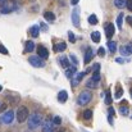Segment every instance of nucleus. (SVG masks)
Here are the masks:
<instances>
[{
    "label": "nucleus",
    "mask_w": 132,
    "mask_h": 132,
    "mask_svg": "<svg viewBox=\"0 0 132 132\" xmlns=\"http://www.w3.org/2000/svg\"><path fill=\"white\" fill-rule=\"evenodd\" d=\"M0 53H1V54H4V55H8V54H9L8 49H6L3 44H0Z\"/></svg>",
    "instance_id": "32"
},
{
    "label": "nucleus",
    "mask_w": 132,
    "mask_h": 132,
    "mask_svg": "<svg viewBox=\"0 0 132 132\" xmlns=\"http://www.w3.org/2000/svg\"><path fill=\"white\" fill-rule=\"evenodd\" d=\"M108 112H109V114H110V116H114V109H113V108H109V109H108Z\"/></svg>",
    "instance_id": "40"
},
{
    "label": "nucleus",
    "mask_w": 132,
    "mask_h": 132,
    "mask_svg": "<svg viewBox=\"0 0 132 132\" xmlns=\"http://www.w3.org/2000/svg\"><path fill=\"white\" fill-rule=\"evenodd\" d=\"M37 53H39V58H41V59H47V56H49V50L45 46H39Z\"/></svg>",
    "instance_id": "10"
},
{
    "label": "nucleus",
    "mask_w": 132,
    "mask_h": 132,
    "mask_svg": "<svg viewBox=\"0 0 132 132\" xmlns=\"http://www.w3.org/2000/svg\"><path fill=\"white\" fill-rule=\"evenodd\" d=\"M126 1H127V0H114V5H116L117 8L122 9V8L126 6Z\"/></svg>",
    "instance_id": "22"
},
{
    "label": "nucleus",
    "mask_w": 132,
    "mask_h": 132,
    "mask_svg": "<svg viewBox=\"0 0 132 132\" xmlns=\"http://www.w3.org/2000/svg\"><path fill=\"white\" fill-rule=\"evenodd\" d=\"M108 49L112 51V53H116V50H117V44L114 43V41H108Z\"/></svg>",
    "instance_id": "25"
},
{
    "label": "nucleus",
    "mask_w": 132,
    "mask_h": 132,
    "mask_svg": "<svg viewBox=\"0 0 132 132\" xmlns=\"http://www.w3.org/2000/svg\"><path fill=\"white\" fill-rule=\"evenodd\" d=\"M91 80H92L94 82H97V84H99V81L101 80L100 72H94V73H92V76H91Z\"/></svg>",
    "instance_id": "24"
},
{
    "label": "nucleus",
    "mask_w": 132,
    "mask_h": 132,
    "mask_svg": "<svg viewBox=\"0 0 132 132\" xmlns=\"http://www.w3.org/2000/svg\"><path fill=\"white\" fill-rule=\"evenodd\" d=\"M65 49H67V44L63 43V41L59 43V44H56V46H55V50H56V51H64Z\"/></svg>",
    "instance_id": "23"
},
{
    "label": "nucleus",
    "mask_w": 132,
    "mask_h": 132,
    "mask_svg": "<svg viewBox=\"0 0 132 132\" xmlns=\"http://www.w3.org/2000/svg\"><path fill=\"white\" fill-rule=\"evenodd\" d=\"M40 125H41V116L39 113L31 114L30 119H28V128L30 130H36Z\"/></svg>",
    "instance_id": "2"
},
{
    "label": "nucleus",
    "mask_w": 132,
    "mask_h": 132,
    "mask_svg": "<svg viewBox=\"0 0 132 132\" xmlns=\"http://www.w3.org/2000/svg\"><path fill=\"white\" fill-rule=\"evenodd\" d=\"M84 76H85V72H76V73L73 75V77L71 78L72 86H77V85L81 82V80L84 78Z\"/></svg>",
    "instance_id": "6"
},
{
    "label": "nucleus",
    "mask_w": 132,
    "mask_h": 132,
    "mask_svg": "<svg viewBox=\"0 0 132 132\" xmlns=\"http://www.w3.org/2000/svg\"><path fill=\"white\" fill-rule=\"evenodd\" d=\"M28 32H30V35H31L32 37H37L39 34H40V28H39V26H32Z\"/></svg>",
    "instance_id": "15"
},
{
    "label": "nucleus",
    "mask_w": 132,
    "mask_h": 132,
    "mask_svg": "<svg viewBox=\"0 0 132 132\" xmlns=\"http://www.w3.org/2000/svg\"><path fill=\"white\" fill-rule=\"evenodd\" d=\"M105 104H106V105H110V104H112V95H110V91H106V94H105Z\"/></svg>",
    "instance_id": "30"
},
{
    "label": "nucleus",
    "mask_w": 132,
    "mask_h": 132,
    "mask_svg": "<svg viewBox=\"0 0 132 132\" xmlns=\"http://www.w3.org/2000/svg\"><path fill=\"white\" fill-rule=\"evenodd\" d=\"M131 21H132V18H131V17H127V22H128V23H130V22H131Z\"/></svg>",
    "instance_id": "46"
},
{
    "label": "nucleus",
    "mask_w": 132,
    "mask_h": 132,
    "mask_svg": "<svg viewBox=\"0 0 132 132\" xmlns=\"http://www.w3.org/2000/svg\"><path fill=\"white\" fill-rule=\"evenodd\" d=\"M53 130V122L50 119H47L46 122L44 123V127H43V131L44 132H50Z\"/></svg>",
    "instance_id": "18"
},
{
    "label": "nucleus",
    "mask_w": 132,
    "mask_h": 132,
    "mask_svg": "<svg viewBox=\"0 0 132 132\" xmlns=\"http://www.w3.org/2000/svg\"><path fill=\"white\" fill-rule=\"evenodd\" d=\"M58 62H59V63H60V65H62V67H64V68H68V67H69V60H68L64 55H62V56L58 59Z\"/></svg>",
    "instance_id": "17"
},
{
    "label": "nucleus",
    "mask_w": 132,
    "mask_h": 132,
    "mask_svg": "<svg viewBox=\"0 0 132 132\" xmlns=\"http://www.w3.org/2000/svg\"><path fill=\"white\" fill-rule=\"evenodd\" d=\"M119 53H121L122 55H126V56L131 55V54H132V45L131 44H127V45H125V46H121Z\"/></svg>",
    "instance_id": "9"
},
{
    "label": "nucleus",
    "mask_w": 132,
    "mask_h": 132,
    "mask_svg": "<svg viewBox=\"0 0 132 132\" xmlns=\"http://www.w3.org/2000/svg\"><path fill=\"white\" fill-rule=\"evenodd\" d=\"M5 1H6V0H0V6H1V5H3V4H4Z\"/></svg>",
    "instance_id": "45"
},
{
    "label": "nucleus",
    "mask_w": 132,
    "mask_h": 132,
    "mask_svg": "<svg viewBox=\"0 0 132 132\" xmlns=\"http://www.w3.org/2000/svg\"><path fill=\"white\" fill-rule=\"evenodd\" d=\"M71 60H72V63H73V67H77V65H78V59H77L73 54H71Z\"/></svg>",
    "instance_id": "34"
},
{
    "label": "nucleus",
    "mask_w": 132,
    "mask_h": 132,
    "mask_svg": "<svg viewBox=\"0 0 132 132\" xmlns=\"http://www.w3.org/2000/svg\"><path fill=\"white\" fill-rule=\"evenodd\" d=\"M123 19H125V15H123V13H121L118 17H117V27L119 28V30H122V24H123Z\"/></svg>",
    "instance_id": "20"
},
{
    "label": "nucleus",
    "mask_w": 132,
    "mask_h": 132,
    "mask_svg": "<svg viewBox=\"0 0 132 132\" xmlns=\"http://www.w3.org/2000/svg\"><path fill=\"white\" fill-rule=\"evenodd\" d=\"M114 32H116L114 24H113V23H106V24H105V35H106V37L110 39V37L114 35Z\"/></svg>",
    "instance_id": "8"
},
{
    "label": "nucleus",
    "mask_w": 132,
    "mask_h": 132,
    "mask_svg": "<svg viewBox=\"0 0 132 132\" xmlns=\"http://www.w3.org/2000/svg\"><path fill=\"white\" fill-rule=\"evenodd\" d=\"M126 6L128 8V10H132V0H127L126 1Z\"/></svg>",
    "instance_id": "37"
},
{
    "label": "nucleus",
    "mask_w": 132,
    "mask_h": 132,
    "mask_svg": "<svg viewBox=\"0 0 132 132\" xmlns=\"http://www.w3.org/2000/svg\"><path fill=\"white\" fill-rule=\"evenodd\" d=\"M72 22L76 27L80 26V17H78V8H75L72 12Z\"/></svg>",
    "instance_id": "11"
},
{
    "label": "nucleus",
    "mask_w": 132,
    "mask_h": 132,
    "mask_svg": "<svg viewBox=\"0 0 132 132\" xmlns=\"http://www.w3.org/2000/svg\"><path fill=\"white\" fill-rule=\"evenodd\" d=\"M35 50V43L34 41H26V44H24V51L26 53H32Z\"/></svg>",
    "instance_id": "13"
},
{
    "label": "nucleus",
    "mask_w": 132,
    "mask_h": 132,
    "mask_svg": "<svg viewBox=\"0 0 132 132\" xmlns=\"http://www.w3.org/2000/svg\"><path fill=\"white\" fill-rule=\"evenodd\" d=\"M67 99H68V94H67V91H65V90L59 91V94H58V100H59L60 103H65Z\"/></svg>",
    "instance_id": "14"
},
{
    "label": "nucleus",
    "mask_w": 132,
    "mask_h": 132,
    "mask_svg": "<svg viewBox=\"0 0 132 132\" xmlns=\"http://www.w3.org/2000/svg\"><path fill=\"white\" fill-rule=\"evenodd\" d=\"M122 95H123V88L121 87V86H118V87H117V91H116L114 97H116V99H121V97H122Z\"/></svg>",
    "instance_id": "29"
},
{
    "label": "nucleus",
    "mask_w": 132,
    "mask_h": 132,
    "mask_svg": "<svg viewBox=\"0 0 132 132\" xmlns=\"http://www.w3.org/2000/svg\"><path fill=\"white\" fill-rule=\"evenodd\" d=\"M28 109L26 106H19L18 110H17V121L19 123H23L27 118H28Z\"/></svg>",
    "instance_id": "4"
},
{
    "label": "nucleus",
    "mask_w": 132,
    "mask_h": 132,
    "mask_svg": "<svg viewBox=\"0 0 132 132\" xmlns=\"http://www.w3.org/2000/svg\"><path fill=\"white\" fill-rule=\"evenodd\" d=\"M99 69H100V64H99V63H96V64L94 65L92 71H94V72H99Z\"/></svg>",
    "instance_id": "38"
},
{
    "label": "nucleus",
    "mask_w": 132,
    "mask_h": 132,
    "mask_svg": "<svg viewBox=\"0 0 132 132\" xmlns=\"http://www.w3.org/2000/svg\"><path fill=\"white\" fill-rule=\"evenodd\" d=\"M97 85H99V84H97V82H94L91 78L86 82V86H87V87H91V88H96L97 87Z\"/></svg>",
    "instance_id": "31"
},
{
    "label": "nucleus",
    "mask_w": 132,
    "mask_h": 132,
    "mask_svg": "<svg viewBox=\"0 0 132 132\" xmlns=\"http://www.w3.org/2000/svg\"><path fill=\"white\" fill-rule=\"evenodd\" d=\"M91 99H92V94L86 90V91H82V92L78 95L77 103H78V105H86V104H88V103L91 101Z\"/></svg>",
    "instance_id": "3"
},
{
    "label": "nucleus",
    "mask_w": 132,
    "mask_h": 132,
    "mask_svg": "<svg viewBox=\"0 0 132 132\" xmlns=\"http://www.w3.org/2000/svg\"><path fill=\"white\" fill-rule=\"evenodd\" d=\"M1 90H3V87H1V85H0V91H1Z\"/></svg>",
    "instance_id": "47"
},
{
    "label": "nucleus",
    "mask_w": 132,
    "mask_h": 132,
    "mask_svg": "<svg viewBox=\"0 0 132 132\" xmlns=\"http://www.w3.org/2000/svg\"><path fill=\"white\" fill-rule=\"evenodd\" d=\"M78 1H80V0H71V4H72V5H77Z\"/></svg>",
    "instance_id": "42"
},
{
    "label": "nucleus",
    "mask_w": 132,
    "mask_h": 132,
    "mask_svg": "<svg viewBox=\"0 0 132 132\" xmlns=\"http://www.w3.org/2000/svg\"><path fill=\"white\" fill-rule=\"evenodd\" d=\"M76 72H77V68H76V67H68L67 71H65V76H67V78H72L73 75H75Z\"/></svg>",
    "instance_id": "16"
},
{
    "label": "nucleus",
    "mask_w": 132,
    "mask_h": 132,
    "mask_svg": "<svg viewBox=\"0 0 132 132\" xmlns=\"http://www.w3.org/2000/svg\"><path fill=\"white\" fill-rule=\"evenodd\" d=\"M94 58V51H92V49L91 47H88L87 50H86V54H85V59H84V62H85V64H88L90 62H91V59Z\"/></svg>",
    "instance_id": "12"
},
{
    "label": "nucleus",
    "mask_w": 132,
    "mask_h": 132,
    "mask_svg": "<svg viewBox=\"0 0 132 132\" xmlns=\"http://www.w3.org/2000/svg\"><path fill=\"white\" fill-rule=\"evenodd\" d=\"M18 9V5H17V3L15 1H5L1 6H0V13L1 14H9V13H12V12H14V10H17Z\"/></svg>",
    "instance_id": "1"
},
{
    "label": "nucleus",
    "mask_w": 132,
    "mask_h": 132,
    "mask_svg": "<svg viewBox=\"0 0 132 132\" xmlns=\"http://www.w3.org/2000/svg\"><path fill=\"white\" fill-rule=\"evenodd\" d=\"M116 62H117V63H121V64H123L126 60H125L123 58H117V59H116Z\"/></svg>",
    "instance_id": "39"
},
{
    "label": "nucleus",
    "mask_w": 132,
    "mask_h": 132,
    "mask_svg": "<svg viewBox=\"0 0 132 132\" xmlns=\"http://www.w3.org/2000/svg\"><path fill=\"white\" fill-rule=\"evenodd\" d=\"M13 119H14V112L13 110H6L3 116V122L5 125H10L13 122Z\"/></svg>",
    "instance_id": "7"
},
{
    "label": "nucleus",
    "mask_w": 132,
    "mask_h": 132,
    "mask_svg": "<svg viewBox=\"0 0 132 132\" xmlns=\"http://www.w3.org/2000/svg\"><path fill=\"white\" fill-rule=\"evenodd\" d=\"M88 23H90V24H92V26L97 24V17H96L95 14H91V15L88 17Z\"/></svg>",
    "instance_id": "27"
},
{
    "label": "nucleus",
    "mask_w": 132,
    "mask_h": 132,
    "mask_svg": "<svg viewBox=\"0 0 132 132\" xmlns=\"http://www.w3.org/2000/svg\"><path fill=\"white\" fill-rule=\"evenodd\" d=\"M5 108H6V105H5V104H1V105H0V112L5 110Z\"/></svg>",
    "instance_id": "41"
},
{
    "label": "nucleus",
    "mask_w": 132,
    "mask_h": 132,
    "mask_svg": "<svg viewBox=\"0 0 132 132\" xmlns=\"http://www.w3.org/2000/svg\"><path fill=\"white\" fill-rule=\"evenodd\" d=\"M108 121H109V123H110V125H113V118H112L110 116L108 117Z\"/></svg>",
    "instance_id": "44"
},
{
    "label": "nucleus",
    "mask_w": 132,
    "mask_h": 132,
    "mask_svg": "<svg viewBox=\"0 0 132 132\" xmlns=\"http://www.w3.org/2000/svg\"><path fill=\"white\" fill-rule=\"evenodd\" d=\"M97 55L99 56H105V49L104 47H99V50H97Z\"/></svg>",
    "instance_id": "36"
},
{
    "label": "nucleus",
    "mask_w": 132,
    "mask_h": 132,
    "mask_svg": "<svg viewBox=\"0 0 132 132\" xmlns=\"http://www.w3.org/2000/svg\"><path fill=\"white\" fill-rule=\"evenodd\" d=\"M28 62H30V64L34 65L35 68H43V67H45V62L41 58H39V56H30Z\"/></svg>",
    "instance_id": "5"
},
{
    "label": "nucleus",
    "mask_w": 132,
    "mask_h": 132,
    "mask_svg": "<svg viewBox=\"0 0 132 132\" xmlns=\"http://www.w3.org/2000/svg\"><path fill=\"white\" fill-rule=\"evenodd\" d=\"M68 39H69L71 43H75V41H76V36H75V34H73L72 31L68 32Z\"/></svg>",
    "instance_id": "33"
},
{
    "label": "nucleus",
    "mask_w": 132,
    "mask_h": 132,
    "mask_svg": "<svg viewBox=\"0 0 132 132\" xmlns=\"http://www.w3.org/2000/svg\"><path fill=\"white\" fill-rule=\"evenodd\" d=\"M91 40H92L94 43H99V41H100V34H99L97 31L91 32Z\"/></svg>",
    "instance_id": "21"
},
{
    "label": "nucleus",
    "mask_w": 132,
    "mask_h": 132,
    "mask_svg": "<svg viewBox=\"0 0 132 132\" xmlns=\"http://www.w3.org/2000/svg\"><path fill=\"white\" fill-rule=\"evenodd\" d=\"M82 117H84V119H91V117H92V110H90V109H86L85 112H84V114H82Z\"/></svg>",
    "instance_id": "26"
},
{
    "label": "nucleus",
    "mask_w": 132,
    "mask_h": 132,
    "mask_svg": "<svg viewBox=\"0 0 132 132\" xmlns=\"http://www.w3.org/2000/svg\"><path fill=\"white\" fill-rule=\"evenodd\" d=\"M50 132H63V128H56V130H51Z\"/></svg>",
    "instance_id": "43"
},
{
    "label": "nucleus",
    "mask_w": 132,
    "mask_h": 132,
    "mask_svg": "<svg viewBox=\"0 0 132 132\" xmlns=\"http://www.w3.org/2000/svg\"><path fill=\"white\" fill-rule=\"evenodd\" d=\"M51 122H53V125H60V123H62V118L56 116V117H54V118H53V121H51Z\"/></svg>",
    "instance_id": "35"
},
{
    "label": "nucleus",
    "mask_w": 132,
    "mask_h": 132,
    "mask_svg": "<svg viewBox=\"0 0 132 132\" xmlns=\"http://www.w3.org/2000/svg\"><path fill=\"white\" fill-rule=\"evenodd\" d=\"M44 18L46 21H49V22H53V21H55V14L53 12H45Z\"/></svg>",
    "instance_id": "19"
},
{
    "label": "nucleus",
    "mask_w": 132,
    "mask_h": 132,
    "mask_svg": "<svg viewBox=\"0 0 132 132\" xmlns=\"http://www.w3.org/2000/svg\"><path fill=\"white\" fill-rule=\"evenodd\" d=\"M119 112H121L122 116H128V114H130V109H128V106H126V105H123V106L121 105Z\"/></svg>",
    "instance_id": "28"
}]
</instances>
